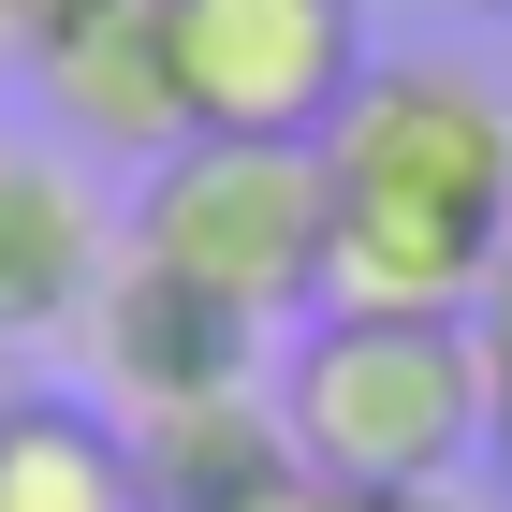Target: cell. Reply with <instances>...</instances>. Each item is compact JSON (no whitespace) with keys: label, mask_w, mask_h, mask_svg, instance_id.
Returning <instances> with one entry per match:
<instances>
[{"label":"cell","mask_w":512,"mask_h":512,"mask_svg":"<svg viewBox=\"0 0 512 512\" xmlns=\"http://www.w3.org/2000/svg\"><path fill=\"white\" fill-rule=\"evenodd\" d=\"M512 249V88L483 59H366L322 118V308L469 322Z\"/></svg>","instance_id":"1"},{"label":"cell","mask_w":512,"mask_h":512,"mask_svg":"<svg viewBox=\"0 0 512 512\" xmlns=\"http://www.w3.org/2000/svg\"><path fill=\"white\" fill-rule=\"evenodd\" d=\"M278 439L308 483H352V498H454V469H483V425H498V366H483L469 322H395V308H322L278 337L264 381Z\"/></svg>","instance_id":"2"},{"label":"cell","mask_w":512,"mask_h":512,"mask_svg":"<svg viewBox=\"0 0 512 512\" xmlns=\"http://www.w3.org/2000/svg\"><path fill=\"white\" fill-rule=\"evenodd\" d=\"M118 264L161 293L293 337L322 322V147H249V132H191L118 191Z\"/></svg>","instance_id":"3"},{"label":"cell","mask_w":512,"mask_h":512,"mask_svg":"<svg viewBox=\"0 0 512 512\" xmlns=\"http://www.w3.org/2000/svg\"><path fill=\"white\" fill-rule=\"evenodd\" d=\"M161 44L191 132H249V147H322V118L381 59L366 0H161Z\"/></svg>","instance_id":"4"},{"label":"cell","mask_w":512,"mask_h":512,"mask_svg":"<svg viewBox=\"0 0 512 512\" xmlns=\"http://www.w3.org/2000/svg\"><path fill=\"white\" fill-rule=\"evenodd\" d=\"M103 278H118V191L44 132H0V352L88 337Z\"/></svg>","instance_id":"5"},{"label":"cell","mask_w":512,"mask_h":512,"mask_svg":"<svg viewBox=\"0 0 512 512\" xmlns=\"http://www.w3.org/2000/svg\"><path fill=\"white\" fill-rule=\"evenodd\" d=\"M30 103H44V147H74V161H132V176H147L161 147H191L161 0H103L88 30H59L30 59Z\"/></svg>","instance_id":"6"},{"label":"cell","mask_w":512,"mask_h":512,"mask_svg":"<svg viewBox=\"0 0 512 512\" xmlns=\"http://www.w3.org/2000/svg\"><path fill=\"white\" fill-rule=\"evenodd\" d=\"M249 322H220V308H191V293H161L147 264H118L103 278V308H88V337H74V366H88V410L103 425H161V410H205V395H249Z\"/></svg>","instance_id":"7"},{"label":"cell","mask_w":512,"mask_h":512,"mask_svg":"<svg viewBox=\"0 0 512 512\" xmlns=\"http://www.w3.org/2000/svg\"><path fill=\"white\" fill-rule=\"evenodd\" d=\"M0 512H147V469L74 395H0Z\"/></svg>","instance_id":"8"},{"label":"cell","mask_w":512,"mask_h":512,"mask_svg":"<svg viewBox=\"0 0 512 512\" xmlns=\"http://www.w3.org/2000/svg\"><path fill=\"white\" fill-rule=\"evenodd\" d=\"M235 512H469V498H352V483H308V469H278L264 498H235Z\"/></svg>","instance_id":"9"},{"label":"cell","mask_w":512,"mask_h":512,"mask_svg":"<svg viewBox=\"0 0 512 512\" xmlns=\"http://www.w3.org/2000/svg\"><path fill=\"white\" fill-rule=\"evenodd\" d=\"M88 15H103V0H0V59L30 74L44 44H59V30H88Z\"/></svg>","instance_id":"10"},{"label":"cell","mask_w":512,"mask_h":512,"mask_svg":"<svg viewBox=\"0 0 512 512\" xmlns=\"http://www.w3.org/2000/svg\"><path fill=\"white\" fill-rule=\"evenodd\" d=\"M469 337H483V366H512V249H498V278H483V308H469Z\"/></svg>","instance_id":"11"},{"label":"cell","mask_w":512,"mask_h":512,"mask_svg":"<svg viewBox=\"0 0 512 512\" xmlns=\"http://www.w3.org/2000/svg\"><path fill=\"white\" fill-rule=\"evenodd\" d=\"M483 469H498V512H512V366H498V425H483Z\"/></svg>","instance_id":"12"}]
</instances>
